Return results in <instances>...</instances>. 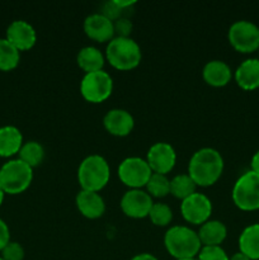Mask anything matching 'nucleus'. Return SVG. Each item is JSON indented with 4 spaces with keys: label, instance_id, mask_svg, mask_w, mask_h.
<instances>
[{
    "label": "nucleus",
    "instance_id": "obj_1",
    "mask_svg": "<svg viewBox=\"0 0 259 260\" xmlns=\"http://www.w3.org/2000/svg\"><path fill=\"white\" fill-rule=\"evenodd\" d=\"M223 157L213 147L197 150L188 162L187 174L197 187L207 188L217 183L223 173Z\"/></svg>",
    "mask_w": 259,
    "mask_h": 260
},
{
    "label": "nucleus",
    "instance_id": "obj_2",
    "mask_svg": "<svg viewBox=\"0 0 259 260\" xmlns=\"http://www.w3.org/2000/svg\"><path fill=\"white\" fill-rule=\"evenodd\" d=\"M164 246L174 260L196 259L200 253L201 244L198 234L188 226H172L164 235Z\"/></svg>",
    "mask_w": 259,
    "mask_h": 260
},
{
    "label": "nucleus",
    "instance_id": "obj_3",
    "mask_svg": "<svg viewBox=\"0 0 259 260\" xmlns=\"http://www.w3.org/2000/svg\"><path fill=\"white\" fill-rule=\"evenodd\" d=\"M106 61L119 71H130L140 65L142 58L141 47L131 37H114L107 45Z\"/></svg>",
    "mask_w": 259,
    "mask_h": 260
},
{
    "label": "nucleus",
    "instance_id": "obj_4",
    "mask_svg": "<svg viewBox=\"0 0 259 260\" xmlns=\"http://www.w3.org/2000/svg\"><path fill=\"white\" fill-rule=\"evenodd\" d=\"M111 179L108 161L101 155H89L78 168V182L81 189L99 193Z\"/></svg>",
    "mask_w": 259,
    "mask_h": 260
},
{
    "label": "nucleus",
    "instance_id": "obj_5",
    "mask_svg": "<svg viewBox=\"0 0 259 260\" xmlns=\"http://www.w3.org/2000/svg\"><path fill=\"white\" fill-rule=\"evenodd\" d=\"M33 169L19 159L8 160L0 168V187L5 194H20L29 188Z\"/></svg>",
    "mask_w": 259,
    "mask_h": 260
},
{
    "label": "nucleus",
    "instance_id": "obj_6",
    "mask_svg": "<svg viewBox=\"0 0 259 260\" xmlns=\"http://www.w3.org/2000/svg\"><path fill=\"white\" fill-rule=\"evenodd\" d=\"M233 202L239 210L251 212L259 210V174L249 172L238 178L231 192Z\"/></svg>",
    "mask_w": 259,
    "mask_h": 260
},
{
    "label": "nucleus",
    "instance_id": "obj_7",
    "mask_svg": "<svg viewBox=\"0 0 259 260\" xmlns=\"http://www.w3.org/2000/svg\"><path fill=\"white\" fill-rule=\"evenodd\" d=\"M112 91L113 79L104 70L85 74L80 81V94L89 103H103L111 96Z\"/></svg>",
    "mask_w": 259,
    "mask_h": 260
},
{
    "label": "nucleus",
    "instance_id": "obj_8",
    "mask_svg": "<svg viewBox=\"0 0 259 260\" xmlns=\"http://www.w3.org/2000/svg\"><path fill=\"white\" fill-rule=\"evenodd\" d=\"M228 40L231 47L240 53L259 50V27L250 20H236L230 25Z\"/></svg>",
    "mask_w": 259,
    "mask_h": 260
},
{
    "label": "nucleus",
    "instance_id": "obj_9",
    "mask_svg": "<svg viewBox=\"0 0 259 260\" xmlns=\"http://www.w3.org/2000/svg\"><path fill=\"white\" fill-rule=\"evenodd\" d=\"M119 180L130 189H142L146 187L152 170L150 169L146 159L137 156L126 157L119 164L117 170Z\"/></svg>",
    "mask_w": 259,
    "mask_h": 260
},
{
    "label": "nucleus",
    "instance_id": "obj_10",
    "mask_svg": "<svg viewBox=\"0 0 259 260\" xmlns=\"http://www.w3.org/2000/svg\"><path fill=\"white\" fill-rule=\"evenodd\" d=\"M212 202L203 193H193L180 203V213L184 221L192 225H203L212 215Z\"/></svg>",
    "mask_w": 259,
    "mask_h": 260
},
{
    "label": "nucleus",
    "instance_id": "obj_11",
    "mask_svg": "<svg viewBox=\"0 0 259 260\" xmlns=\"http://www.w3.org/2000/svg\"><path fill=\"white\" fill-rule=\"evenodd\" d=\"M154 201L144 189H128L121 198V210L127 217L140 220L149 217Z\"/></svg>",
    "mask_w": 259,
    "mask_h": 260
},
{
    "label": "nucleus",
    "instance_id": "obj_12",
    "mask_svg": "<svg viewBox=\"0 0 259 260\" xmlns=\"http://www.w3.org/2000/svg\"><path fill=\"white\" fill-rule=\"evenodd\" d=\"M146 161L152 173L164 174L172 172L177 162V152L168 142H155L146 154Z\"/></svg>",
    "mask_w": 259,
    "mask_h": 260
},
{
    "label": "nucleus",
    "instance_id": "obj_13",
    "mask_svg": "<svg viewBox=\"0 0 259 260\" xmlns=\"http://www.w3.org/2000/svg\"><path fill=\"white\" fill-rule=\"evenodd\" d=\"M5 38L20 52L35 47L37 42V32L32 24L23 19H18L13 20L8 25Z\"/></svg>",
    "mask_w": 259,
    "mask_h": 260
},
{
    "label": "nucleus",
    "instance_id": "obj_14",
    "mask_svg": "<svg viewBox=\"0 0 259 260\" xmlns=\"http://www.w3.org/2000/svg\"><path fill=\"white\" fill-rule=\"evenodd\" d=\"M103 126L104 129L112 136L126 137L134 129L135 119L126 109L113 108L104 114Z\"/></svg>",
    "mask_w": 259,
    "mask_h": 260
},
{
    "label": "nucleus",
    "instance_id": "obj_15",
    "mask_svg": "<svg viewBox=\"0 0 259 260\" xmlns=\"http://www.w3.org/2000/svg\"><path fill=\"white\" fill-rule=\"evenodd\" d=\"M83 29L86 37L98 43L109 42L114 38L113 22L101 13L88 15L84 20Z\"/></svg>",
    "mask_w": 259,
    "mask_h": 260
},
{
    "label": "nucleus",
    "instance_id": "obj_16",
    "mask_svg": "<svg viewBox=\"0 0 259 260\" xmlns=\"http://www.w3.org/2000/svg\"><path fill=\"white\" fill-rule=\"evenodd\" d=\"M75 205L81 216L88 220L101 218L106 212V202H104L103 197L96 192L81 189L76 194Z\"/></svg>",
    "mask_w": 259,
    "mask_h": 260
},
{
    "label": "nucleus",
    "instance_id": "obj_17",
    "mask_svg": "<svg viewBox=\"0 0 259 260\" xmlns=\"http://www.w3.org/2000/svg\"><path fill=\"white\" fill-rule=\"evenodd\" d=\"M236 84L243 90L251 91L259 88V58H246L234 74Z\"/></svg>",
    "mask_w": 259,
    "mask_h": 260
},
{
    "label": "nucleus",
    "instance_id": "obj_18",
    "mask_svg": "<svg viewBox=\"0 0 259 260\" xmlns=\"http://www.w3.org/2000/svg\"><path fill=\"white\" fill-rule=\"evenodd\" d=\"M202 78L210 86L222 88L226 86L233 79V71L226 62L221 60L208 61L202 70Z\"/></svg>",
    "mask_w": 259,
    "mask_h": 260
},
{
    "label": "nucleus",
    "instance_id": "obj_19",
    "mask_svg": "<svg viewBox=\"0 0 259 260\" xmlns=\"http://www.w3.org/2000/svg\"><path fill=\"white\" fill-rule=\"evenodd\" d=\"M197 234L202 246H221L228 236V228L218 220H208L200 226Z\"/></svg>",
    "mask_w": 259,
    "mask_h": 260
},
{
    "label": "nucleus",
    "instance_id": "obj_20",
    "mask_svg": "<svg viewBox=\"0 0 259 260\" xmlns=\"http://www.w3.org/2000/svg\"><path fill=\"white\" fill-rule=\"evenodd\" d=\"M23 144V135L18 127L10 124L0 127V156H14L19 152Z\"/></svg>",
    "mask_w": 259,
    "mask_h": 260
},
{
    "label": "nucleus",
    "instance_id": "obj_21",
    "mask_svg": "<svg viewBox=\"0 0 259 260\" xmlns=\"http://www.w3.org/2000/svg\"><path fill=\"white\" fill-rule=\"evenodd\" d=\"M76 62L85 74L95 73V71L103 70L104 63H106V56L102 53L99 48L94 47V46H85L78 52Z\"/></svg>",
    "mask_w": 259,
    "mask_h": 260
},
{
    "label": "nucleus",
    "instance_id": "obj_22",
    "mask_svg": "<svg viewBox=\"0 0 259 260\" xmlns=\"http://www.w3.org/2000/svg\"><path fill=\"white\" fill-rule=\"evenodd\" d=\"M239 251L250 260H259V223L249 225L239 236Z\"/></svg>",
    "mask_w": 259,
    "mask_h": 260
},
{
    "label": "nucleus",
    "instance_id": "obj_23",
    "mask_svg": "<svg viewBox=\"0 0 259 260\" xmlns=\"http://www.w3.org/2000/svg\"><path fill=\"white\" fill-rule=\"evenodd\" d=\"M45 147L38 141H27L22 145L19 152H18V159L30 167L32 169L40 167L45 160Z\"/></svg>",
    "mask_w": 259,
    "mask_h": 260
},
{
    "label": "nucleus",
    "instance_id": "obj_24",
    "mask_svg": "<svg viewBox=\"0 0 259 260\" xmlns=\"http://www.w3.org/2000/svg\"><path fill=\"white\" fill-rule=\"evenodd\" d=\"M196 189L197 185L188 174L175 175L173 179H170V194L177 200L184 201L185 198L196 193Z\"/></svg>",
    "mask_w": 259,
    "mask_h": 260
},
{
    "label": "nucleus",
    "instance_id": "obj_25",
    "mask_svg": "<svg viewBox=\"0 0 259 260\" xmlns=\"http://www.w3.org/2000/svg\"><path fill=\"white\" fill-rule=\"evenodd\" d=\"M19 61V51L7 38H0V71L14 70Z\"/></svg>",
    "mask_w": 259,
    "mask_h": 260
},
{
    "label": "nucleus",
    "instance_id": "obj_26",
    "mask_svg": "<svg viewBox=\"0 0 259 260\" xmlns=\"http://www.w3.org/2000/svg\"><path fill=\"white\" fill-rule=\"evenodd\" d=\"M145 188L152 198H164L170 194V179L164 174L152 173Z\"/></svg>",
    "mask_w": 259,
    "mask_h": 260
},
{
    "label": "nucleus",
    "instance_id": "obj_27",
    "mask_svg": "<svg viewBox=\"0 0 259 260\" xmlns=\"http://www.w3.org/2000/svg\"><path fill=\"white\" fill-rule=\"evenodd\" d=\"M149 218L152 225L157 228H167L173 220V211L167 203H154L150 210Z\"/></svg>",
    "mask_w": 259,
    "mask_h": 260
},
{
    "label": "nucleus",
    "instance_id": "obj_28",
    "mask_svg": "<svg viewBox=\"0 0 259 260\" xmlns=\"http://www.w3.org/2000/svg\"><path fill=\"white\" fill-rule=\"evenodd\" d=\"M230 256L221 246H202L197 255V260H229Z\"/></svg>",
    "mask_w": 259,
    "mask_h": 260
},
{
    "label": "nucleus",
    "instance_id": "obj_29",
    "mask_svg": "<svg viewBox=\"0 0 259 260\" xmlns=\"http://www.w3.org/2000/svg\"><path fill=\"white\" fill-rule=\"evenodd\" d=\"M0 253H2L0 256L4 260H23L25 255L24 248L18 241L12 240L8 243V245Z\"/></svg>",
    "mask_w": 259,
    "mask_h": 260
},
{
    "label": "nucleus",
    "instance_id": "obj_30",
    "mask_svg": "<svg viewBox=\"0 0 259 260\" xmlns=\"http://www.w3.org/2000/svg\"><path fill=\"white\" fill-rule=\"evenodd\" d=\"M124 12H126V10L122 9V8L119 7L117 0H109V2H106L102 5L101 14H103L104 17L108 18L109 20L114 22V20L124 17Z\"/></svg>",
    "mask_w": 259,
    "mask_h": 260
},
{
    "label": "nucleus",
    "instance_id": "obj_31",
    "mask_svg": "<svg viewBox=\"0 0 259 260\" xmlns=\"http://www.w3.org/2000/svg\"><path fill=\"white\" fill-rule=\"evenodd\" d=\"M113 28H114V37L127 38V37H130V35H131L134 24H132V22L130 18L122 17V18H119V19L114 20Z\"/></svg>",
    "mask_w": 259,
    "mask_h": 260
},
{
    "label": "nucleus",
    "instance_id": "obj_32",
    "mask_svg": "<svg viewBox=\"0 0 259 260\" xmlns=\"http://www.w3.org/2000/svg\"><path fill=\"white\" fill-rule=\"evenodd\" d=\"M10 241V230L8 223L3 218H0V251L8 245Z\"/></svg>",
    "mask_w": 259,
    "mask_h": 260
},
{
    "label": "nucleus",
    "instance_id": "obj_33",
    "mask_svg": "<svg viewBox=\"0 0 259 260\" xmlns=\"http://www.w3.org/2000/svg\"><path fill=\"white\" fill-rule=\"evenodd\" d=\"M250 168H251V172L256 173V174H259V150L255 152V154L253 155V157H251V161H250Z\"/></svg>",
    "mask_w": 259,
    "mask_h": 260
},
{
    "label": "nucleus",
    "instance_id": "obj_34",
    "mask_svg": "<svg viewBox=\"0 0 259 260\" xmlns=\"http://www.w3.org/2000/svg\"><path fill=\"white\" fill-rule=\"evenodd\" d=\"M131 260H159L156 256H154L152 254L149 253H141V254H137V255L132 256Z\"/></svg>",
    "mask_w": 259,
    "mask_h": 260
},
{
    "label": "nucleus",
    "instance_id": "obj_35",
    "mask_svg": "<svg viewBox=\"0 0 259 260\" xmlns=\"http://www.w3.org/2000/svg\"><path fill=\"white\" fill-rule=\"evenodd\" d=\"M229 260H250V259H249L245 254L241 253V251H238V253L233 254V255L229 258Z\"/></svg>",
    "mask_w": 259,
    "mask_h": 260
},
{
    "label": "nucleus",
    "instance_id": "obj_36",
    "mask_svg": "<svg viewBox=\"0 0 259 260\" xmlns=\"http://www.w3.org/2000/svg\"><path fill=\"white\" fill-rule=\"evenodd\" d=\"M4 197H5V192L3 190V188L0 187V206H2L3 202H4Z\"/></svg>",
    "mask_w": 259,
    "mask_h": 260
},
{
    "label": "nucleus",
    "instance_id": "obj_37",
    "mask_svg": "<svg viewBox=\"0 0 259 260\" xmlns=\"http://www.w3.org/2000/svg\"><path fill=\"white\" fill-rule=\"evenodd\" d=\"M183 260H197V259H183Z\"/></svg>",
    "mask_w": 259,
    "mask_h": 260
},
{
    "label": "nucleus",
    "instance_id": "obj_38",
    "mask_svg": "<svg viewBox=\"0 0 259 260\" xmlns=\"http://www.w3.org/2000/svg\"><path fill=\"white\" fill-rule=\"evenodd\" d=\"M0 260H4V259H3V258H2V256H0Z\"/></svg>",
    "mask_w": 259,
    "mask_h": 260
},
{
    "label": "nucleus",
    "instance_id": "obj_39",
    "mask_svg": "<svg viewBox=\"0 0 259 260\" xmlns=\"http://www.w3.org/2000/svg\"><path fill=\"white\" fill-rule=\"evenodd\" d=\"M258 51H259V50H258Z\"/></svg>",
    "mask_w": 259,
    "mask_h": 260
}]
</instances>
